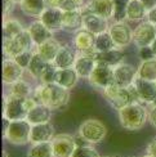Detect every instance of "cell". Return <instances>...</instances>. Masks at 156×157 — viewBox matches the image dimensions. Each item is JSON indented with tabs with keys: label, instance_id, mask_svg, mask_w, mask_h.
Here are the masks:
<instances>
[{
	"label": "cell",
	"instance_id": "6da1fadb",
	"mask_svg": "<svg viewBox=\"0 0 156 157\" xmlns=\"http://www.w3.org/2000/svg\"><path fill=\"white\" fill-rule=\"evenodd\" d=\"M32 97L50 109H58L64 107L70 101V90L56 82H48L37 86L32 93Z\"/></svg>",
	"mask_w": 156,
	"mask_h": 157
},
{
	"label": "cell",
	"instance_id": "7a4b0ae2",
	"mask_svg": "<svg viewBox=\"0 0 156 157\" xmlns=\"http://www.w3.org/2000/svg\"><path fill=\"white\" fill-rule=\"evenodd\" d=\"M148 113L150 111H147V108L139 103V101L132 102L119 109V121L124 129L135 132L145 126L148 120Z\"/></svg>",
	"mask_w": 156,
	"mask_h": 157
},
{
	"label": "cell",
	"instance_id": "3957f363",
	"mask_svg": "<svg viewBox=\"0 0 156 157\" xmlns=\"http://www.w3.org/2000/svg\"><path fill=\"white\" fill-rule=\"evenodd\" d=\"M102 94L105 97V99L108 102L110 106L118 111L121 109L123 107H125L129 103L139 101L137 90L134 88V84L128 88L120 86L118 84H112L110 86H107L106 89H103Z\"/></svg>",
	"mask_w": 156,
	"mask_h": 157
},
{
	"label": "cell",
	"instance_id": "277c9868",
	"mask_svg": "<svg viewBox=\"0 0 156 157\" xmlns=\"http://www.w3.org/2000/svg\"><path fill=\"white\" fill-rule=\"evenodd\" d=\"M31 128L32 125L27 120L6 121L3 135L13 146H25L27 143H30Z\"/></svg>",
	"mask_w": 156,
	"mask_h": 157
},
{
	"label": "cell",
	"instance_id": "5b68a950",
	"mask_svg": "<svg viewBox=\"0 0 156 157\" xmlns=\"http://www.w3.org/2000/svg\"><path fill=\"white\" fill-rule=\"evenodd\" d=\"M32 45H35L29 34L27 29L23 30L21 34L13 39H4L3 41V52L8 58H16L19 53L25 50L32 49Z\"/></svg>",
	"mask_w": 156,
	"mask_h": 157
},
{
	"label": "cell",
	"instance_id": "8992f818",
	"mask_svg": "<svg viewBox=\"0 0 156 157\" xmlns=\"http://www.w3.org/2000/svg\"><path fill=\"white\" fill-rule=\"evenodd\" d=\"M107 134L106 125L99 120L96 119H88L79 126V135L83 140L88 143H99L101 140L105 139Z\"/></svg>",
	"mask_w": 156,
	"mask_h": 157
},
{
	"label": "cell",
	"instance_id": "52a82bcc",
	"mask_svg": "<svg viewBox=\"0 0 156 157\" xmlns=\"http://www.w3.org/2000/svg\"><path fill=\"white\" fill-rule=\"evenodd\" d=\"M29 113V108L26 104V99L8 95L4 98L3 103V119L6 121L14 120H26Z\"/></svg>",
	"mask_w": 156,
	"mask_h": 157
},
{
	"label": "cell",
	"instance_id": "ba28073f",
	"mask_svg": "<svg viewBox=\"0 0 156 157\" xmlns=\"http://www.w3.org/2000/svg\"><path fill=\"white\" fill-rule=\"evenodd\" d=\"M88 80L97 89H101V90L106 89L107 86H110V85L115 84L114 67H110L107 64L97 62L93 72L89 76Z\"/></svg>",
	"mask_w": 156,
	"mask_h": 157
},
{
	"label": "cell",
	"instance_id": "9c48e42d",
	"mask_svg": "<svg viewBox=\"0 0 156 157\" xmlns=\"http://www.w3.org/2000/svg\"><path fill=\"white\" fill-rule=\"evenodd\" d=\"M156 39V25L150 21H145L137 25L133 30V43L138 48L151 47Z\"/></svg>",
	"mask_w": 156,
	"mask_h": 157
},
{
	"label": "cell",
	"instance_id": "30bf717a",
	"mask_svg": "<svg viewBox=\"0 0 156 157\" xmlns=\"http://www.w3.org/2000/svg\"><path fill=\"white\" fill-rule=\"evenodd\" d=\"M108 32L118 48H125L133 41V31L125 21H115L110 25Z\"/></svg>",
	"mask_w": 156,
	"mask_h": 157
},
{
	"label": "cell",
	"instance_id": "8fae6325",
	"mask_svg": "<svg viewBox=\"0 0 156 157\" xmlns=\"http://www.w3.org/2000/svg\"><path fill=\"white\" fill-rule=\"evenodd\" d=\"M54 157H72L77 147L76 140L70 134H58L52 139Z\"/></svg>",
	"mask_w": 156,
	"mask_h": 157
},
{
	"label": "cell",
	"instance_id": "7c38bea8",
	"mask_svg": "<svg viewBox=\"0 0 156 157\" xmlns=\"http://www.w3.org/2000/svg\"><path fill=\"white\" fill-rule=\"evenodd\" d=\"M94 44H96V35L85 29L79 30L74 37L75 48L83 54H89V56L94 57L97 53Z\"/></svg>",
	"mask_w": 156,
	"mask_h": 157
},
{
	"label": "cell",
	"instance_id": "4fadbf2b",
	"mask_svg": "<svg viewBox=\"0 0 156 157\" xmlns=\"http://www.w3.org/2000/svg\"><path fill=\"white\" fill-rule=\"evenodd\" d=\"M114 76H115V84L128 88L134 84L138 75H137V68L134 66L128 63H120L116 67H114Z\"/></svg>",
	"mask_w": 156,
	"mask_h": 157
},
{
	"label": "cell",
	"instance_id": "5bb4252c",
	"mask_svg": "<svg viewBox=\"0 0 156 157\" xmlns=\"http://www.w3.org/2000/svg\"><path fill=\"white\" fill-rule=\"evenodd\" d=\"M134 88L137 90L139 102L155 103L156 102V81L145 80L137 76L134 81Z\"/></svg>",
	"mask_w": 156,
	"mask_h": 157
},
{
	"label": "cell",
	"instance_id": "9a60e30c",
	"mask_svg": "<svg viewBox=\"0 0 156 157\" xmlns=\"http://www.w3.org/2000/svg\"><path fill=\"white\" fill-rule=\"evenodd\" d=\"M108 19L103 18L98 14H94L92 12L84 13V18H83V29H85L90 31L94 35H99L102 32L108 31Z\"/></svg>",
	"mask_w": 156,
	"mask_h": 157
},
{
	"label": "cell",
	"instance_id": "2e32d148",
	"mask_svg": "<svg viewBox=\"0 0 156 157\" xmlns=\"http://www.w3.org/2000/svg\"><path fill=\"white\" fill-rule=\"evenodd\" d=\"M85 6L88 12H92L106 19H111L115 16L114 0H88Z\"/></svg>",
	"mask_w": 156,
	"mask_h": 157
},
{
	"label": "cell",
	"instance_id": "e0dca14e",
	"mask_svg": "<svg viewBox=\"0 0 156 157\" xmlns=\"http://www.w3.org/2000/svg\"><path fill=\"white\" fill-rule=\"evenodd\" d=\"M25 68L21 67L19 64L13 59V58H6L3 62V82L6 85H12L13 82H16L22 78Z\"/></svg>",
	"mask_w": 156,
	"mask_h": 157
},
{
	"label": "cell",
	"instance_id": "ac0fdd59",
	"mask_svg": "<svg viewBox=\"0 0 156 157\" xmlns=\"http://www.w3.org/2000/svg\"><path fill=\"white\" fill-rule=\"evenodd\" d=\"M54 126L49 122L44 124H35L31 128V136L30 143H40V142H50L56 136Z\"/></svg>",
	"mask_w": 156,
	"mask_h": 157
},
{
	"label": "cell",
	"instance_id": "d6986e66",
	"mask_svg": "<svg viewBox=\"0 0 156 157\" xmlns=\"http://www.w3.org/2000/svg\"><path fill=\"white\" fill-rule=\"evenodd\" d=\"M39 19L52 31L61 30L62 23H63V10L48 6V8L43 12V14L40 16Z\"/></svg>",
	"mask_w": 156,
	"mask_h": 157
},
{
	"label": "cell",
	"instance_id": "ffe728a7",
	"mask_svg": "<svg viewBox=\"0 0 156 157\" xmlns=\"http://www.w3.org/2000/svg\"><path fill=\"white\" fill-rule=\"evenodd\" d=\"M27 31H29V34H30V36H31L32 41H34L35 45H40L44 41H47V40H49V39L53 37V31L49 30L40 19L32 22L29 26Z\"/></svg>",
	"mask_w": 156,
	"mask_h": 157
},
{
	"label": "cell",
	"instance_id": "44dd1931",
	"mask_svg": "<svg viewBox=\"0 0 156 157\" xmlns=\"http://www.w3.org/2000/svg\"><path fill=\"white\" fill-rule=\"evenodd\" d=\"M96 64H97V61L93 56L80 53L79 56H76L74 68L76 70L77 75L81 78H89V76L92 75L93 70L96 67Z\"/></svg>",
	"mask_w": 156,
	"mask_h": 157
},
{
	"label": "cell",
	"instance_id": "7402d4cb",
	"mask_svg": "<svg viewBox=\"0 0 156 157\" xmlns=\"http://www.w3.org/2000/svg\"><path fill=\"white\" fill-rule=\"evenodd\" d=\"M50 119H52V109L40 102L36 103L34 107L29 109L27 117H26V120H27L31 125L49 122Z\"/></svg>",
	"mask_w": 156,
	"mask_h": 157
},
{
	"label": "cell",
	"instance_id": "603a6c76",
	"mask_svg": "<svg viewBox=\"0 0 156 157\" xmlns=\"http://www.w3.org/2000/svg\"><path fill=\"white\" fill-rule=\"evenodd\" d=\"M79 78H80V76L77 75L76 70L74 67H68V68H58L57 67L54 82L71 90L72 88H75V85L77 84Z\"/></svg>",
	"mask_w": 156,
	"mask_h": 157
},
{
	"label": "cell",
	"instance_id": "cb8c5ba5",
	"mask_svg": "<svg viewBox=\"0 0 156 157\" xmlns=\"http://www.w3.org/2000/svg\"><path fill=\"white\" fill-rule=\"evenodd\" d=\"M94 58L98 63L107 64V66H110V67H116L118 64L123 63L124 53H123L121 48L115 47V48L106 50V52H97Z\"/></svg>",
	"mask_w": 156,
	"mask_h": 157
},
{
	"label": "cell",
	"instance_id": "d4e9b609",
	"mask_svg": "<svg viewBox=\"0 0 156 157\" xmlns=\"http://www.w3.org/2000/svg\"><path fill=\"white\" fill-rule=\"evenodd\" d=\"M84 13L80 10H63L62 29L68 32H77L83 29Z\"/></svg>",
	"mask_w": 156,
	"mask_h": 157
},
{
	"label": "cell",
	"instance_id": "484cf974",
	"mask_svg": "<svg viewBox=\"0 0 156 157\" xmlns=\"http://www.w3.org/2000/svg\"><path fill=\"white\" fill-rule=\"evenodd\" d=\"M19 8L26 16L40 18L43 12L48 8L47 0H22L19 3Z\"/></svg>",
	"mask_w": 156,
	"mask_h": 157
},
{
	"label": "cell",
	"instance_id": "4316f807",
	"mask_svg": "<svg viewBox=\"0 0 156 157\" xmlns=\"http://www.w3.org/2000/svg\"><path fill=\"white\" fill-rule=\"evenodd\" d=\"M75 61H76L75 52L67 45H62L61 49L58 50L53 63L58 68H68V67H74Z\"/></svg>",
	"mask_w": 156,
	"mask_h": 157
},
{
	"label": "cell",
	"instance_id": "83f0119b",
	"mask_svg": "<svg viewBox=\"0 0 156 157\" xmlns=\"http://www.w3.org/2000/svg\"><path fill=\"white\" fill-rule=\"evenodd\" d=\"M145 17H147V9L141 0H129L125 9L127 21H142Z\"/></svg>",
	"mask_w": 156,
	"mask_h": 157
},
{
	"label": "cell",
	"instance_id": "f1b7e54d",
	"mask_svg": "<svg viewBox=\"0 0 156 157\" xmlns=\"http://www.w3.org/2000/svg\"><path fill=\"white\" fill-rule=\"evenodd\" d=\"M61 47L62 45L58 43L54 37H52L49 40L44 41L43 44L36 45V52L41 57H44L48 62H53L57 53H58V50L61 49Z\"/></svg>",
	"mask_w": 156,
	"mask_h": 157
},
{
	"label": "cell",
	"instance_id": "f546056e",
	"mask_svg": "<svg viewBox=\"0 0 156 157\" xmlns=\"http://www.w3.org/2000/svg\"><path fill=\"white\" fill-rule=\"evenodd\" d=\"M50 63H52V62H48L44 57H41V56L35 50L34 56H32V58H31V62H30L29 67H27V71H29V74H30L32 77L40 78Z\"/></svg>",
	"mask_w": 156,
	"mask_h": 157
},
{
	"label": "cell",
	"instance_id": "4dcf8cb0",
	"mask_svg": "<svg viewBox=\"0 0 156 157\" xmlns=\"http://www.w3.org/2000/svg\"><path fill=\"white\" fill-rule=\"evenodd\" d=\"M137 75L141 78L150 81H156V57L142 61L137 68Z\"/></svg>",
	"mask_w": 156,
	"mask_h": 157
},
{
	"label": "cell",
	"instance_id": "1f68e13d",
	"mask_svg": "<svg viewBox=\"0 0 156 157\" xmlns=\"http://www.w3.org/2000/svg\"><path fill=\"white\" fill-rule=\"evenodd\" d=\"M27 157H54L52 140L32 143L27 151Z\"/></svg>",
	"mask_w": 156,
	"mask_h": 157
},
{
	"label": "cell",
	"instance_id": "d6a6232c",
	"mask_svg": "<svg viewBox=\"0 0 156 157\" xmlns=\"http://www.w3.org/2000/svg\"><path fill=\"white\" fill-rule=\"evenodd\" d=\"M23 26L16 18H4L3 21V36L4 39H13L23 31Z\"/></svg>",
	"mask_w": 156,
	"mask_h": 157
},
{
	"label": "cell",
	"instance_id": "836d02e7",
	"mask_svg": "<svg viewBox=\"0 0 156 157\" xmlns=\"http://www.w3.org/2000/svg\"><path fill=\"white\" fill-rule=\"evenodd\" d=\"M10 89H9V95H13V97H17V98H21V99H26L32 95V89L30 86V84L25 80H18L16 82H13L12 85H9Z\"/></svg>",
	"mask_w": 156,
	"mask_h": 157
},
{
	"label": "cell",
	"instance_id": "e575fe53",
	"mask_svg": "<svg viewBox=\"0 0 156 157\" xmlns=\"http://www.w3.org/2000/svg\"><path fill=\"white\" fill-rule=\"evenodd\" d=\"M48 6L62 10H80L84 5V0H47Z\"/></svg>",
	"mask_w": 156,
	"mask_h": 157
},
{
	"label": "cell",
	"instance_id": "d590c367",
	"mask_svg": "<svg viewBox=\"0 0 156 157\" xmlns=\"http://www.w3.org/2000/svg\"><path fill=\"white\" fill-rule=\"evenodd\" d=\"M116 45L112 40L111 35H110L108 31L102 32L99 35H96V44H94V48L97 52H106L115 48Z\"/></svg>",
	"mask_w": 156,
	"mask_h": 157
},
{
	"label": "cell",
	"instance_id": "8d00e7d4",
	"mask_svg": "<svg viewBox=\"0 0 156 157\" xmlns=\"http://www.w3.org/2000/svg\"><path fill=\"white\" fill-rule=\"evenodd\" d=\"M72 157H101L97 149L90 146H77Z\"/></svg>",
	"mask_w": 156,
	"mask_h": 157
},
{
	"label": "cell",
	"instance_id": "74e56055",
	"mask_svg": "<svg viewBox=\"0 0 156 157\" xmlns=\"http://www.w3.org/2000/svg\"><path fill=\"white\" fill-rule=\"evenodd\" d=\"M129 3V0H114L115 4V21H124L125 19V9L127 5Z\"/></svg>",
	"mask_w": 156,
	"mask_h": 157
},
{
	"label": "cell",
	"instance_id": "f35d334b",
	"mask_svg": "<svg viewBox=\"0 0 156 157\" xmlns=\"http://www.w3.org/2000/svg\"><path fill=\"white\" fill-rule=\"evenodd\" d=\"M34 53H35V50H32V49L25 50V52H22V53H19L16 58H13V59H14L21 67H23L25 70H27V67H29V64L31 62V58H32V56H34Z\"/></svg>",
	"mask_w": 156,
	"mask_h": 157
},
{
	"label": "cell",
	"instance_id": "ab89813d",
	"mask_svg": "<svg viewBox=\"0 0 156 157\" xmlns=\"http://www.w3.org/2000/svg\"><path fill=\"white\" fill-rule=\"evenodd\" d=\"M56 72H57V67L54 66V63L52 62L48 68L45 70V72L43 74V76L40 77V80L43 84H48V82H54V78H56Z\"/></svg>",
	"mask_w": 156,
	"mask_h": 157
},
{
	"label": "cell",
	"instance_id": "60d3db41",
	"mask_svg": "<svg viewBox=\"0 0 156 157\" xmlns=\"http://www.w3.org/2000/svg\"><path fill=\"white\" fill-rule=\"evenodd\" d=\"M139 58H141L142 61H146V59H150V58H154V53H152L151 47L139 48Z\"/></svg>",
	"mask_w": 156,
	"mask_h": 157
},
{
	"label": "cell",
	"instance_id": "b9f144b4",
	"mask_svg": "<svg viewBox=\"0 0 156 157\" xmlns=\"http://www.w3.org/2000/svg\"><path fill=\"white\" fill-rule=\"evenodd\" d=\"M2 5H3V18H5L12 12L13 5H14V2H13V0H3Z\"/></svg>",
	"mask_w": 156,
	"mask_h": 157
},
{
	"label": "cell",
	"instance_id": "7bdbcfd3",
	"mask_svg": "<svg viewBox=\"0 0 156 157\" xmlns=\"http://www.w3.org/2000/svg\"><path fill=\"white\" fill-rule=\"evenodd\" d=\"M147 155H150L152 157H156V136L152 138V140L148 143L147 146Z\"/></svg>",
	"mask_w": 156,
	"mask_h": 157
},
{
	"label": "cell",
	"instance_id": "ee69618b",
	"mask_svg": "<svg viewBox=\"0 0 156 157\" xmlns=\"http://www.w3.org/2000/svg\"><path fill=\"white\" fill-rule=\"evenodd\" d=\"M148 120H150L151 125L156 128V104H154L152 108L150 109V113H148Z\"/></svg>",
	"mask_w": 156,
	"mask_h": 157
},
{
	"label": "cell",
	"instance_id": "f6af8a7d",
	"mask_svg": "<svg viewBox=\"0 0 156 157\" xmlns=\"http://www.w3.org/2000/svg\"><path fill=\"white\" fill-rule=\"evenodd\" d=\"M147 21H150L154 25H156V6H154L152 9H150L147 12Z\"/></svg>",
	"mask_w": 156,
	"mask_h": 157
},
{
	"label": "cell",
	"instance_id": "bcb514c9",
	"mask_svg": "<svg viewBox=\"0 0 156 157\" xmlns=\"http://www.w3.org/2000/svg\"><path fill=\"white\" fill-rule=\"evenodd\" d=\"M141 2L143 3L145 8L147 9V12L150 10V9H152L154 6H156V0H141Z\"/></svg>",
	"mask_w": 156,
	"mask_h": 157
},
{
	"label": "cell",
	"instance_id": "7dc6e473",
	"mask_svg": "<svg viewBox=\"0 0 156 157\" xmlns=\"http://www.w3.org/2000/svg\"><path fill=\"white\" fill-rule=\"evenodd\" d=\"M151 49H152V53H154V57H156V39L155 41L151 44Z\"/></svg>",
	"mask_w": 156,
	"mask_h": 157
},
{
	"label": "cell",
	"instance_id": "c3c4849f",
	"mask_svg": "<svg viewBox=\"0 0 156 157\" xmlns=\"http://www.w3.org/2000/svg\"><path fill=\"white\" fill-rule=\"evenodd\" d=\"M13 2H14V3H18V4H19V3L22 2V0H13Z\"/></svg>",
	"mask_w": 156,
	"mask_h": 157
},
{
	"label": "cell",
	"instance_id": "681fc988",
	"mask_svg": "<svg viewBox=\"0 0 156 157\" xmlns=\"http://www.w3.org/2000/svg\"><path fill=\"white\" fill-rule=\"evenodd\" d=\"M3 157H8V155H6V152H3Z\"/></svg>",
	"mask_w": 156,
	"mask_h": 157
},
{
	"label": "cell",
	"instance_id": "f907efd6",
	"mask_svg": "<svg viewBox=\"0 0 156 157\" xmlns=\"http://www.w3.org/2000/svg\"><path fill=\"white\" fill-rule=\"evenodd\" d=\"M143 157H152V156H150V155H146V156H143Z\"/></svg>",
	"mask_w": 156,
	"mask_h": 157
},
{
	"label": "cell",
	"instance_id": "816d5d0a",
	"mask_svg": "<svg viewBox=\"0 0 156 157\" xmlns=\"http://www.w3.org/2000/svg\"><path fill=\"white\" fill-rule=\"evenodd\" d=\"M103 157H108V156H103Z\"/></svg>",
	"mask_w": 156,
	"mask_h": 157
}]
</instances>
